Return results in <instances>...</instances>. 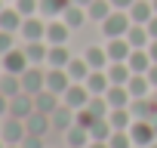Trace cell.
Instances as JSON below:
<instances>
[{
	"instance_id": "17",
	"label": "cell",
	"mask_w": 157,
	"mask_h": 148,
	"mask_svg": "<svg viewBox=\"0 0 157 148\" xmlns=\"http://www.w3.org/2000/svg\"><path fill=\"white\" fill-rule=\"evenodd\" d=\"M59 19H62V22H65V25H68L71 31H74V28H80L83 22H90L86 10H83V6H77V3H68V6H65V13H62Z\"/></svg>"
},
{
	"instance_id": "39",
	"label": "cell",
	"mask_w": 157,
	"mask_h": 148,
	"mask_svg": "<svg viewBox=\"0 0 157 148\" xmlns=\"http://www.w3.org/2000/svg\"><path fill=\"white\" fill-rule=\"evenodd\" d=\"M22 148H46V145H43V136H25Z\"/></svg>"
},
{
	"instance_id": "26",
	"label": "cell",
	"mask_w": 157,
	"mask_h": 148,
	"mask_svg": "<svg viewBox=\"0 0 157 148\" xmlns=\"http://www.w3.org/2000/svg\"><path fill=\"white\" fill-rule=\"evenodd\" d=\"M126 65L132 68V74H148V68H151L154 62H151L148 49H132V53H129V59H126Z\"/></svg>"
},
{
	"instance_id": "29",
	"label": "cell",
	"mask_w": 157,
	"mask_h": 148,
	"mask_svg": "<svg viewBox=\"0 0 157 148\" xmlns=\"http://www.w3.org/2000/svg\"><path fill=\"white\" fill-rule=\"evenodd\" d=\"M126 40H129V46H132V49H148L151 34H148V28H145V25H132V28L126 31Z\"/></svg>"
},
{
	"instance_id": "11",
	"label": "cell",
	"mask_w": 157,
	"mask_h": 148,
	"mask_svg": "<svg viewBox=\"0 0 157 148\" xmlns=\"http://www.w3.org/2000/svg\"><path fill=\"white\" fill-rule=\"evenodd\" d=\"M22 22H25V16L13 6V3H6L3 10H0V31H10V34H19V28H22Z\"/></svg>"
},
{
	"instance_id": "54",
	"label": "cell",
	"mask_w": 157,
	"mask_h": 148,
	"mask_svg": "<svg viewBox=\"0 0 157 148\" xmlns=\"http://www.w3.org/2000/svg\"><path fill=\"white\" fill-rule=\"evenodd\" d=\"M6 3H16V0H6Z\"/></svg>"
},
{
	"instance_id": "25",
	"label": "cell",
	"mask_w": 157,
	"mask_h": 148,
	"mask_svg": "<svg viewBox=\"0 0 157 148\" xmlns=\"http://www.w3.org/2000/svg\"><path fill=\"white\" fill-rule=\"evenodd\" d=\"M126 90H129V96H132V99H145L154 87H151V80H148V74H132L129 84H126Z\"/></svg>"
},
{
	"instance_id": "6",
	"label": "cell",
	"mask_w": 157,
	"mask_h": 148,
	"mask_svg": "<svg viewBox=\"0 0 157 148\" xmlns=\"http://www.w3.org/2000/svg\"><path fill=\"white\" fill-rule=\"evenodd\" d=\"M62 102H65L68 108H74V111L86 108V102H90V90H86V84H71V87L62 93Z\"/></svg>"
},
{
	"instance_id": "41",
	"label": "cell",
	"mask_w": 157,
	"mask_h": 148,
	"mask_svg": "<svg viewBox=\"0 0 157 148\" xmlns=\"http://www.w3.org/2000/svg\"><path fill=\"white\" fill-rule=\"evenodd\" d=\"M132 3H136V0H111V6H114V10H129Z\"/></svg>"
},
{
	"instance_id": "33",
	"label": "cell",
	"mask_w": 157,
	"mask_h": 148,
	"mask_svg": "<svg viewBox=\"0 0 157 148\" xmlns=\"http://www.w3.org/2000/svg\"><path fill=\"white\" fill-rule=\"evenodd\" d=\"M114 130H111V123H108V117H99L93 127H90V139L93 142H108V136H111Z\"/></svg>"
},
{
	"instance_id": "21",
	"label": "cell",
	"mask_w": 157,
	"mask_h": 148,
	"mask_svg": "<svg viewBox=\"0 0 157 148\" xmlns=\"http://www.w3.org/2000/svg\"><path fill=\"white\" fill-rule=\"evenodd\" d=\"M83 59H86V65L93 68V71H105L108 68V53H105V46H86V53H83Z\"/></svg>"
},
{
	"instance_id": "12",
	"label": "cell",
	"mask_w": 157,
	"mask_h": 148,
	"mask_svg": "<svg viewBox=\"0 0 157 148\" xmlns=\"http://www.w3.org/2000/svg\"><path fill=\"white\" fill-rule=\"evenodd\" d=\"M68 34H71V28H68L62 19H49V22H46V43H49V46L68 43Z\"/></svg>"
},
{
	"instance_id": "49",
	"label": "cell",
	"mask_w": 157,
	"mask_h": 148,
	"mask_svg": "<svg viewBox=\"0 0 157 148\" xmlns=\"http://www.w3.org/2000/svg\"><path fill=\"white\" fill-rule=\"evenodd\" d=\"M3 6H6V0H0V10H3Z\"/></svg>"
},
{
	"instance_id": "53",
	"label": "cell",
	"mask_w": 157,
	"mask_h": 148,
	"mask_svg": "<svg viewBox=\"0 0 157 148\" xmlns=\"http://www.w3.org/2000/svg\"><path fill=\"white\" fill-rule=\"evenodd\" d=\"M0 130H3V117H0Z\"/></svg>"
},
{
	"instance_id": "2",
	"label": "cell",
	"mask_w": 157,
	"mask_h": 148,
	"mask_svg": "<svg viewBox=\"0 0 157 148\" xmlns=\"http://www.w3.org/2000/svg\"><path fill=\"white\" fill-rule=\"evenodd\" d=\"M46 22H49V19H43V16H28V19L22 22V28H19V37H22L25 43L46 40Z\"/></svg>"
},
{
	"instance_id": "32",
	"label": "cell",
	"mask_w": 157,
	"mask_h": 148,
	"mask_svg": "<svg viewBox=\"0 0 157 148\" xmlns=\"http://www.w3.org/2000/svg\"><path fill=\"white\" fill-rule=\"evenodd\" d=\"M68 3H71V0H40V16L43 19H59Z\"/></svg>"
},
{
	"instance_id": "20",
	"label": "cell",
	"mask_w": 157,
	"mask_h": 148,
	"mask_svg": "<svg viewBox=\"0 0 157 148\" xmlns=\"http://www.w3.org/2000/svg\"><path fill=\"white\" fill-rule=\"evenodd\" d=\"M25 56L31 65H46V56H49V43L46 40H34V43H25Z\"/></svg>"
},
{
	"instance_id": "44",
	"label": "cell",
	"mask_w": 157,
	"mask_h": 148,
	"mask_svg": "<svg viewBox=\"0 0 157 148\" xmlns=\"http://www.w3.org/2000/svg\"><path fill=\"white\" fill-rule=\"evenodd\" d=\"M148 56H151V62L157 65V40H151V43H148Z\"/></svg>"
},
{
	"instance_id": "24",
	"label": "cell",
	"mask_w": 157,
	"mask_h": 148,
	"mask_svg": "<svg viewBox=\"0 0 157 148\" xmlns=\"http://www.w3.org/2000/svg\"><path fill=\"white\" fill-rule=\"evenodd\" d=\"M65 71H68V77H71L74 84H83V80L90 77V71H93V68L86 65V59H83V56H80V59H74V56H71V62H68V68H65Z\"/></svg>"
},
{
	"instance_id": "31",
	"label": "cell",
	"mask_w": 157,
	"mask_h": 148,
	"mask_svg": "<svg viewBox=\"0 0 157 148\" xmlns=\"http://www.w3.org/2000/svg\"><path fill=\"white\" fill-rule=\"evenodd\" d=\"M108 123H111V130H129V127H132L129 108H111V111H108Z\"/></svg>"
},
{
	"instance_id": "48",
	"label": "cell",
	"mask_w": 157,
	"mask_h": 148,
	"mask_svg": "<svg viewBox=\"0 0 157 148\" xmlns=\"http://www.w3.org/2000/svg\"><path fill=\"white\" fill-rule=\"evenodd\" d=\"M151 99H154V105H157V90H154V96H151Z\"/></svg>"
},
{
	"instance_id": "30",
	"label": "cell",
	"mask_w": 157,
	"mask_h": 148,
	"mask_svg": "<svg viewBox=\"0 0 157 148\" xmlns=\"http://www.w3.org/2000/svg\"><path fill=\"white\" fill-rule=\"evenodd\" d=\"M68 62H71V53H68V46H65V43H62V46H49L46 68H68Z\"/></svg>"
},
{
	"instance_id": "47",
	"label": "cell",
	"mask_w": 157,
	"mask_h": 148,
	"mask_svg": "<svg viewBox=\"0 0 157 148\" xmlns=\"http://www.w3.org/2000/svg\"><path fill=\"white\" fill-rule=\"evenodd\" d=\"M151 6H154V13H157V0H151Z\"/></svg>"
},
{
	"instance_id": "9",
	"label": "cell",
	"mask_w": 157,
	"mask_h": 148,
	"mask_svg": "<svg viewBox=\"0 0 157 148\" xmlns=\"http://www.w3.org/2000/svg\"><path fill=\"white\" fill-rule=\"evenodd\" d=\"M49 120H52V130H59V133H68V130L77 123V111H74V108H68V105L62 102V105H59V108L49 114Z\"/></svg>"
},
{
	"instance_id": "4",
	"label": "cell",
	"mask_w": 157,
	"mask_h": 148,
	"mask_svg": "<svg viewBox=\"0 0 157 148\" xmlns=\"http://www.w3.org/2000/svg\"><path fill=\"white\" fill-rule=\"evenodd\" d=\"M40 90H46V68H43V65H31V68L22 74V93L37 96Z\"/></svg>"
},
{
	"instance_id": "22",
	"label": "cell",
	"mask_w": 157,
	"mask_h": 148,
	"mask_svg": "<svg viewBox=\"0 0 157 148\" xmlns=\"http://www.w3.org/2000/svg\"><path fill=\"white\" fill-rule=\"evenodd\" d=\"M105 99H108V105H111V108H129V102H132L129 90H126V87H117V84H111V87H108Z\"/></svg>"
},
{
	"instance_id": "42",
	"label": "cell",
	"mask_w": 157,
	"mask_h": 148,
	"mask_svg": "<svg viewBox=\"0 0 157 148\" xmlns=\"http://www.w3.org/2000/svg\"><path fill=\"white\" fill-rule=\"evenodd\" d=\"M145 28H148V34H151V40H157V16H154V19H151V22H148Z\"/></svg>"
},
{
	"instance_id": "50",
	"label": "cell",
	"mask_w": 157,
	"mask_h": 148,
	"mask_svg": "<svg viewBox=\"0 0 157 148\" xmlns=\"http://www.w3.org/2000/svg\"><path fill=\"white\" fill-rule=\"evenodd\" d=\"M0 148H6V142H3V139H0Z\"/></svg>"
},
{
	"instance_id": "16",
	"label": "cell",
	"mask_w": 157,
	"mask_h": 148,
	"mask_svg": "<svg viewBox=\"0 0 157 148\" xmlns=\"http://www.w3.org/2000/svg\"><path fill=\"white\" fill-rule=\"evenodd\" d=\"M105 74H108V80H111V84L126 87V84H129V77H132V68H129L126 62H108Z\"/></svg>"
},
{
	"instance_id": "8",
	"label": "cell",
	"mask_w": 157,
	"mask_h": 148,
	"mask_svg": "<svg viewBox=\"0 0 157 148\" xmlns=\"http://www.w3.org/2000/svg\"><path fill=\"white\" fill-rule=\"evenodd\" d=\"M34 114V96L28 93H19L10 99V117H19V120H28Z\"/></svg>"
},
{
	"instance_id": "27",
	"label": "cell",
	"mask_w": 157,
	"mask_h": 148,
	"mask_svg": "<svg viewBox=\"0 0 157 148\" xmlns=\"http://www.w3.org/2000/svg\"><path fill=\"white\" fill-rule=\"evenodd\" d=\"M114 13V6H111V0H93V3L86 6V16H90V22H105L108 16Z\"/></svg>"
},
{
	"instance_id": "13",
	"label": "cell",
	"mask_w": 157,
	"mask_h": 148,
	"mask_svg": "<svg viewBox=\"0 0 157 148\" xmlns=\"http://www.w3.org/2000/svg\"><path fill=\"white\" fill-rule=\"evenodd\" d=\"M105 53H108V59H111V62H126V59H129V53H132V46H129V40H126V37H111V40L105 43Z\"/></svg>"
},
{
	"instance_id": "45",
	"label": "cell",
	"mask_w": 157,
	"mask_h": 148,
	"mask_svg": "<svg viewBox=\"0 0 157 148\" xmlns=\"http://www.w3.org/2000/svg\"><path fill=\"white\" fill-rule=\"evenodd\" d=\"M86 148H108V142H90Z\"/></svg>"
},
{
	"instance_id": "19",
	"label": "cell",
	"mask_w": 157,
	"mask_h": 148,
	"mask_svg": "<svg viewBox=\"0 0 157 148\" xmlns=\"http://www.w3.org/2000/svg\"><path fill=\"white\" fill-rule=\"evenodd\" d=\"M83 84H86L90 96H105L108 87H111V80H108V74H105V71H90V77H86Z\"/></svg>"
},
{
	"instance_id": "7",
	"label": "cell",
	"mask_w": 157,
	"mask_h": 148,
	"mask_svg": "<svg viewBox=\"0 0 157 148\" xmlns=\"http://www.w3.org/2000/svg\"><path fill=\"white\" fill-rule=\"evenodd\" d=\"M31 68V62H28V56H25V49H10L6 56H3V71L6 74H22Z\"/></svg>"
},
{
	"instance_id": "14",
	"label": "cell",
	"mask_w": 157,
	"mask_h": 148,
	"mask_svg": "<svg viewBox=\"0 0 157 148\" xmlns=\"http://www.w3.org/2000/svg\"><path fill=\"white\" fill-rule=\"evenodd\" d=\"M129 13V19H132V25H148L157 13H154V6H151V0H136V3L126 10Z\"/></svg>"
},
{
	"instance_id": "1",
	"label": "cell",
	"mask_w": 157,
	"mask_h": 148,
	"mask_svg": "<svg viewBox=\"0 0 157 148\" xmlns=\"http://www.w3.org/2000/svg\"><path fill=\"white\" fill-rule=\"evenodd\" d=\"M132 28V19L126 10H114L105 22H102V34L111 40V37H126V31Z\"/></svg>"
},
{
	"instance_id": "36",
	"label": "cell",
	"mask_w": 157,
	"mask_h": 148,
	"mask_svg": "<svg viewBox=\"0 0 157 148\" xmlns=\"http://www.w3.org/2000/svg\"><path fill=\"white\" fill-rule=\"evenodd\" d=\"M13 6H16L25 19H28V16H40V0H16Z\"/></svg>"
},
{
	"instance_id": "18",
	"label": "cell",
	"mask_w": 157,
	"mask_h": 148,
	"mask_svg": "<svg viewBox=\"0 0 157 148\" xmlns=\"http://www.w3.org/2000/svg\"><path fill=\"white\" fill-rule=\"evenodd\" d=\"M25 127H28V136H46V133L52 130V120H49V114L34 111V114L25 120Z\"/></svg>"
},
{
	"instance_id": "3",
	"label": "cell",
	"mask_w": 157,
	"mask_h": 148,
	"mask_svg": "<svg viewBox=\"0 0 157 148\" xmlns=\"http://www.w3.org/2000/svg\"><path fill=\"white\" fill-rule=\"evenodd\" d=\"M129 139H132L136 148H148L151 142H157V127H154L151 120H132V127H129Z\"/></svg>"
},
{
	"instance_id": "43",
	"label": "cell",
	"mask_w": 157,
	"mask_h": 148,
	"mask_svg": "<svg viewBox=\"0 0 157 148\" xmlns=\"http://www.w3.org/2000/svg\"><path fill=\"white\" fill-rule=\"evenodd\" d=\"M148 80H151V87L157 90V65H151V68H148Z\"/></svg>"
},
{
	"instance_id": "28",
	"label": "cell",
	"mask_w": 157,
	"mask_h": 148,
	"mask_svg": "<svg viewBox=\"0 0 157 148\" xmlns=\"http://www.w3.org/2000/svg\"><path fill=\"white\" fill-rule=\"evenodd\" d=\"M0 93H3L6 99L19 96V93H22V77H19V74H6V71H0Z\"/></svg>"
},
{
	"instance_id": "38",
	"label": "cell",
	"mask_w": 157,
	"mask_h": 148,
	"mask_svg": "<svg viewBox=\"0 0 157 148\" xmlns=\"http://www.w3.org/2000/svg\"><path fill=\"white\" fill-rule=\"evenodd\" d=\"M96 120H99V117H96V114H93L90 108H80V111H77V127H83V130H90V127H93Z\"/></svg>"
},
{
	"instance_id": "34",
	"label": "cell",
	"mask_w": 157,
	"mask_h": 148,
	"mask_svg": "<svg viewBox=\"0 0 157 148\" xmlns=\"http://www.w3.org/2000/svg\"><path fill=\"white\" fill-rule=\"evenodd\" d=\"M108 148H136L132 139H129V130H114L108 136Z\"/></svg>"
},
{
	"instance_id": "51",
	"label": "cell",
	"mask_w": 157,
	"mask_h": 148,
	"mask_svg": "<svg viewBox=\"0 0 157 148\" xmlns=\"http://www.w3.org/2000/svg\"><path fill=\"white\" fill-rule=\"evenodd\" d=\"M6 148H22V145H6Z\"/></svg>"
},
{
	"instance_id": "15",
	"label": "cell",
	"mask_w": 157,
	"mask_h": 148,
	"mask_svg": "<svg viewBox=\"0 0 157 148\" xmlns=\"http://www.w3.org/2000/svg\"><path fill=\"white\" fill-rule=\"evenodd\" d=\"M59 105H62V96H56L52 90H40L34 96V111H40V114H52Z\"/></svg>"
},
{
	"instance_id": "23",
	"label": "cell",
	"mask_w": 157,
	"mask_h": 148,
	"mask_svg": "<svg viewBox=\"0 0 157 148\" xmlns=\"http://www.w3.org/2000/svg\"><path fill=\"white\" fill-rule=\"evenodd\" d=\"M93 139H90V130H83V127H71L68 133H65V148H86Z\"/></svg>"
},
{
	"instance_id": "52",
	"label": "cell",
	"mask_w": 157,
	"mask_h": 148,
	"mask_svg": "<svg viewBox=\"0 0 157 148\" xmlns=\"http://www.w3.org/2000/svg\"><path fill=\"white\" fill-rule=\"evenodd\" d=\"M148 148H157V142H151V145H148Z\"/></svg>"
},
{
	"instance_id": "37",
	"label": "cell",
	"mask_w": 157,
	"mask_h": 148,
	"mask_svg": "<svg viewBox=\"0 0 157 148\" xmlns=\"http://www.w3.org/2000/svg\"><path fill=\"white\" fill-rule=\"evenodd\" d=\"M10 49H16V34H10V31H0V59H3Z\"/></svg>"
},
{
	"instance_id": "5",
	"label": "cell",
	"mask_w": 157,
	"mask_h": 148,
	"mask_svg": "<svg viewBox=\"0 0 157 148\" xmlns=\"http://www.w3.org/2000/svg\"><path fill=\"white\" fill-rule=\"evenodd\" d=\"M25 136H28L25 120H19V117H3V130H0V139H3L6 145H22V142H25Z\"/></svg>"
},
{
	"instance_id": "10",
	"label": "cell",
	"mask_w": 157,
	"mask_h": 148,
	"mask_svg": "<svg viewBox=\"0 0 157 148\" xmlns=\"http://www.w3.org/2000/svg\"><path fill=\"white\" fill-rule=\"evenodd\" d=\"M74 80L68 77V71L65 68H46V90H52L56 96H62Z\"/></svg>"
},
{
	"instance_id": "40",
	"label": "cell",
	"mask_w": 157,
	"mask_h": 148,
	"mask_svg": "<svg viewBox=\"0 0 157 148\" xmlns=\"http://www.w3.org/2000/svg\"><path fill=\"white\" fill-rule=\"evenodd\" d=\"M0 117H10V99L0 93Z\"/></svg>"
},
{
	"instance_id": "35",
	"label": "cell",
	"mask_w": 157,
	"mask_h": 148,
	"mask_svg": "<svg viewBox=\"0 0 157 148\" xmlns=\"http://www.w3.org/2000/svg\"><path fill=\"white\" fill-rule=\"evenodd\" d=\"M86 108H90L96 117H108V111H111V105H108V99H105V96H90Z\"/></svg>"
},
{
	"instance_id": "46",
	"label": "cell",
	"mask_w": 157,
	"mask_h": 148,
	"mask_svg": "<svg viewBox=\"0 0 157 148\" xmlns=\"http://www.w3.org/2000/svg\"><path fill=\"white\" fill-rule=\"evenodd\" d=\"M71 3H77V6H83V10H86V6L93 3V0H71Z\"/></svg>"
}]
</instances>
